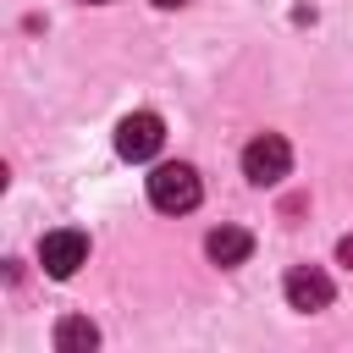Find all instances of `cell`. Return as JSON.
<instances>
[{"label":"cell","mask_w":353,"mask_h":353,"mask_svg":"<svg viewBox=\"0 0 353 353\" xmlns=\"http://www.w3.org/2000/svg\"><path fill=\"white\" fill-rule=\"evenodd\" d=\"M199 199H204V182H199V171L188 160H165V165L149 171V204L160 215H188Z\"/></svg>","instance_id":"cell-1"},{"label":"cell","mask_w":353,"mask_h":353,"mask_svg":"<svg viewBox=\"0 0 353 353\" xmlns=\"http://www.w3.org/2000/svg\"><path fill=\"white\" fill-rule=\"evenodd\" d=\"M287 171H292V143H287L281 132H259V138L243 149V176H248L254 188H276Z\"/></svg>","instance_id":"cell-2"},{"label":"cell","mask_w":353,"mask_h":353,"mask_svg":"<svg viewBox=\"0 0 353 353\" xmlns=\"http://www.w3.org/2000/svg\"><path fill=\"white\" fill-rule=\"evenodd\" d=\"M39 265H44V276L72 281V276L88 265V237H83V232H72V226L44 232V237H39Z\"/></svg>","instance_id":"cell-3"},{"label":"cell","mask_w":353,"mask_h":353,"mask_svg":"<svg viewBox=\"0 0 353 353\" xmlns=\"http://www.w3.org/2000/svg\"><path fill=\"white\" fill-rule=\"evenodd\" d=\"M160 143H165V121L154 110H132L116 121V154L121 160H154Z\"/></svg>","instance_id":"cell-4"},{"label":"cell","mask_w":353,"mask_h":353,"mask_svg":"<svg viewBox=\"0 0 353 353\" xmlns=\"http://www.w3.org/2000/svg\"><path fill=\"white\" fill-rule=\"evenodd\" d=\"M281 287H287V303L303 309V314H320V309H331V298H336V287H331V276H325L320 265H292Z\"/></svg>","instance_id":"cell-5"},{"label":"cell","mask_w":353,"mask_h":353,"mask_svg":"<svg viewBox=\"0 0 353 353\" xmlns=\"http://www.w3.org/2000/svg\"><path fill=\"white\" fill-rule=\"evenodd\" d=\"M204 254H210L221 270H232V265H243V259L254 254V237H248L243 226H215V232L204 237Z\"/></svg>","instance_id":"cell-6"},{"label":"cell","mask_w":353,"mask_h":353,"mask_svg":"<svg viewBox=\"0 0 353 353\" xmlns=\"http://www.w3.org/2000/svg\"><path fill=\"white\" fill-rule=\"evenodd\" d=\"M55 347H61V353H88V347H99V325L83 320V314H66V320L55 325Z\"/></svg>","instance_id":"cell-7"},{"label":"cell","mask_w":353,"mask_h":353,"mask_svg":"<svg viewBox=\"0 0 353 353\" xmlns=\"http://www.w3.org/2000/svg\"><path fill=\"white\" fill-rule=\"evenodd\" d=\"M336 259H342V265L353 270V237H342V243H336Z\"/></svg>","instance_id":"cell-8"},{"label":"cell","mask_w":353,"mask_h":353,"mask_svg":"<svg viewBox=\"0 0 353 353\" xmlns=\"http://www.w3.org/2000/svg\"><path fill=\"white\" fill-rule=\"evenodd\" d=\"M154 6H165V11H176V6H188V0H154Z\"/></svg>","instance_id":"cell-9"},{"label":"cell","mask_w":353,"mask_h":353,"mask_svg":"<svg viewBox=\"0 0 353 353\" xmlns=\"http://www.w3.org/2000/svg\"><path fill=\"white\" fill-rule=\"evenodd\" d=\"M94 6H105V0H94Z\"/></svg>","instance_id":"cell-10"}]
</instances>
